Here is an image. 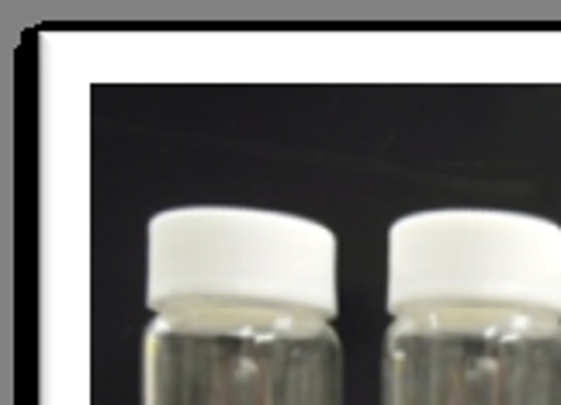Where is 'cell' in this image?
Wrapping results in <instances>:
<instances>
[{"instance_id": "6da1fadb", "label": "cell", "mask_w": 561, "mask_h": 405, "mask_svg": "<svg viewBox=\"0 0 561 405\" xmlns=\"http://www.w3.org/2000/svg\"><path fill=\"white\" fill-rule=\"evenodd\" d=\"M146 309L211 329L333 326L336 236L271 208L157 211L146 225Z\"/></svg>"}, {"instance_id": "7a4b0ae2", "label": "cell", "mask_w": 561, "mask_h": 405, "mask_svg": "<svg viewBox=\"0 0 561 405\" xmlns=\"http://www.w3.org/2000/svg\"><path fill=\"white\" fill-rule=\"evenodd\" d=\"M392 319L561 323V225L506 208H430L388 229Z\"/></svg>"}, {"instance_id": "3957f363", "label": "cell", "mask_w": 561, "mask_h": 405, "mask_svg": "<svg viewBox=\"0 0 561 405\" xmlns=\"http://www.w3.org/2000/svg\"><path fill=\"white\" fill-rule=\"evenodd\" d=\"M142 405H343L333 326L211 329L153 319L142 336Z\"/></svg>"}, {"instance_id": "277c9868", "label": "cell", "mask_w": 561, "mask_h": 405, "mask_svg": "<svg viewBox=\"0 0 561 405\" xmlns=\"http://www.w3.org/2000/svg\"><path fill=\"white\" fill-rule=\"evenodd\" d=\"M381 405H561V323L392 319Z\"/></svg>"}]
</instances>
